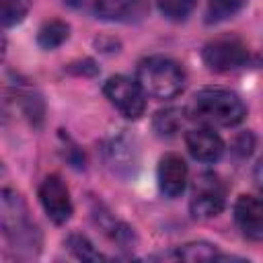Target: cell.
<instances>
[{
	"mask_svg": "<svg viewBox=\"0 0 263 263\" xmlns=\"http://www.w3.org/2000/svg\"><path fill=\"white\" fill-rule=\"evenodd\" d=\"M234 220L242 234L251 240L263 236V205L255 195H240L234 203Z\"/></svg>",
	"mask_w": 263,
	"mask_h": 263,
	"instance_id": "obj_10",
	"label": "cell"
},
{
	"mask_svg": "<svg viewBox=\"0 0 263 263\" xmlns=\"http://www.w3.org/2000/svg\"><path fill=\"white\" fill-rule=\"evenodd\" d=\"M33 0H0V27H14L25 21Z\"/></svg>",
	"mask_w": 263,
	"mask_h": 263,
	"instance_id": "obj_15",
	"label": "cell"
},
{
	"mask_svg": "<svg viewBox=\"0 0 263 263\" xmlns=\"http://www.w3.org/2000/svg\"><path fill=\"white\" fill-rule=\"evenodd\" d=\"M66 247L76 259H82V261H101L103 259V255L92 247V242L84 234H76V232L70 234L66 238Z\"/></svg>",
	"mask_w": 263,
	"mask_h": 263,
	"instance_id": "obj_16",
	"label": "cell"
},
{
	"mask_svg": "<svg viewBox=\"0 0 263 263\" xmlns=\"http://www.w3.org/2000/svg\"><path fill=\"white\" fill-rule=\"evenodd\" d=\"M183 123H185V109H179V107L160 109L152 121L158 136H175L183 127Z\"/></svg>",
	"mask_w": 263,
	"mask_h": 263,
	"instance_id": "obj_14",
	"label": "cell"
},
{
	"mask_svg": "<svg viewBox=\"0 0 263 263\" xmlns=\"http://www.w3.org/2000/svg\"><path fill=\"white\" fill-rule=\"evenodd\" d=\"M253 146H255V138H253V134H251V132L240 134V136L236 138V144H234L236 152H238V154H242V156H249V154H251V150H253Z\"/></svg>",
	"mask_w": 263,
	"mask_h": 263,
	"instance_id": "obj_19",
	"label": "cell"
},
{
	"mask_svg": "<svg viewBox=\"0 0 263 263\" xmlns=\"http://www.w3.org/2000/svg\"><path fill=\"white\" fill-rule=\"evenodd\" d=\"M70 37V25L60 18H51L43 23L37 31V43L41 49H55Z\"/></svg>",
	"mask_w": 263,
	"mask_h": 263,
	"instance_id": "obj_12",
	"label": "cell"
},
{
	"mask_svg": "<svg viewBox=\"0 0 263 263\" xmlns=\"http://www.w3.org/2000/svg\"><path fill=\"white\" fill-rule=\"evenodd\" d=\"M66 4H70V6H84L88 0H64Z\"/></svg>",
	"mask_w": 263,
	"mask_h": 263,
	"instance_id": "obj_21",
	"label": "cell"
},
{
	"mask_svg": "<svg viewBox=\"0 0 263 263\" xmlns=\"http://www.w3.org/2000/svg\"><path fill=\"white\" fill-rule=\"evenodd\" d=\"M195 2L197 0H156L158 10L168 21H185L195 8Z\"/></svg>",
	"mask_w": 263,
	"mask_h": 263,
	"instance_id": "obj_18",
	"label": "cell"
},
{
	"mask_svg": "<svg viewBox=\"0 0 263 263\" xmlns=\"http://www.w3.org/2000/svg\"><path fill=\"white\" fill-rule=\"evenodd\" d=\"M201 60L212 72H232L247 66L249 47L238 37H218L205 43Z\"/></svg>",
	"mask_w": 263,
	"mask_h": 263,
	"instance_id": "obj_6",
	"label": "cell"
},
{
	"mask_svg": "<svg viewBox=\"0 0 263 263\" xmlns=\"http://www.w3.org/2000/svg\"><path fill=\"white\" fill-rule=\"evenodd\" d=\"M39 201L53 224H66L72 218L74 205L68 185L60 175H47L39 185Z\"/></svg>",
	"mask_w": 263,
	"mask_h": 263,
	"instance_id": "obj_7",
	"label": "cell"
},
{
	"mask_svg": "<svg viewBox=\"0 0 263 263\" xmlns=\"http://www.w3.org/2000/svg\"><path fill=\"white\" fill-rule=\"evenodd\" d=\"M4 53H6V39H4V35L0 33V60L4 58Z\"/></svg>",
	"mask_w": 263,
	"mask_h": 263,
	"instance_id": "obj_20",
	"label": "cell"
},
{
	"mask_svg": "<svg viewBox=\"0 0 263 263\" xmlns=\"http://www.w3.org/2000/svg\"><path fill=\"white\" fill-rule=\"evenodd\" d=\"M105 97L109 103L125 117V119H140L146 111V95L138 80L117 74L111 76L103 86Z\"/></svg>",
	"mask_w": 263,
	"mask_h": 263,
	"instance_id": "obj_4",
	"label": "cell"
},
{
	"mask_svg": "<svg viewBox=\"0 0 263 263\" xmlns=\"http://www.w3.org/2000/svg\"><path fill=\"white\" fill-rule=\"evenodd\" d=\"M95 12L105 21H134L144 14V0H95Z\"/></svg>",
	"mask_w": 263,
	"mask_h": 263,
	"instance_id": "obj_11",
	"label": "cell"
},
{
	"mask_svg": "<svg viewBox=\"0 0 263 263\" xmlns=\"http://www.w3.org/2000/svg\"><path fill=\"white\" fill-rule=\"evenodd\" d=\"M4 119V109H2V103H0V121Z\"/></svg>",
	"mask_w": 263,
	"mask_h": 263,
	"instance_id": "obj_22",
	"label": "cell"
},
{
	"mask_svg": "<svg viewBox=\"0 0 263 263\" xmlns=\"http://www.w3.org/2000/svg\"><path fill=\"white\" fill-rule=\"evenodd\" d=\"M136 80L146 97L166 101L177 97L185 88L187 76L179 62L164 55H150L138 64Z\"/></svg>",
	"mask_w": 263,
	"mask_h": 263,
	"instance_id": "obj_3",
	"label": "cell"
},
{
	"mask_svg": "<svg viewBox=\"0 0 263 263\" xmlns=\"http://www.w3.org/2000/svg\"><path fill=\"white\" fill-rule=\"evenodd\" d=\"M189 115L208 127H230L245 119L247 107L236 92L220 86H210L195 92Z\"/></svg>",
	"mask_w": 263,
	"mask_h": 263,
	"instance_id": "obj_2",
	"label": "cell"
},
{
	"mask_svg": "<svg viewBox=\"0 0 263 263\" xmlns=\"http://www.w3.org/2000/svg\"><path fill=\"white\" fill-rule=\"evenodd\" d=\"M187 162L175 154L168 152L158 160V168H156V179H158V187L166 197H179L185 191L187 185Z\"/></svg>",
	"mask_w": 263,
	"mask_h": 263,
	"instance_id": "obj_8",
	"label": "cell"
},
{
	"mask_svg": "<svg viewBox=\"0 0 263 263\" xmlns=\"http://www.w3.org/2000/svg\"><path fill=\"white\" fill-rule=\"evenodd\" d=\"M0 230L8 245L21 255L31 257L41 251V230L27 201L14 189H0Z\"/></svg>",
	"mask_w": 263,
	"mask_h": 263,
	"instance_id": "obj_1",
	"label": "cell"
},
{
	"mask_svg": "<svg viewBox=\"0 0 263 263\" xmlns=\"http://www.w3.org/2000/svg\"><path fill=\"white\" fill-rule=\"evenodd\" d=\"M242 6V0H208V23H220L234 16Z\"/></svg>",
	"mask_w": 263,
	"mask_h": 263,
	"instance_id": "obj_17",
	"label": "cell"
},
{
	"mask_svg": "<svg viewBox=\"0 0 263 263\" xmlns=\"http://www.w3.org/2000/svg\"><path fill=\"white\" fill-rule=\"evenodd\" d=\"M226 205V187L222 183V179L214 173H201L195 181H193V189H191V214L193 218L199 220H208L218 216Z\"/></svg>",
	"mask_w": 263,
	"mask_h": 263,
	"instance_id": "obj_5",
	"label": "cell"
},
{
	"mask_svg": "<svg viewBox=\"0 0 263 263\" xmlns=\"http://www.w3.org/2000/svg\"><path fill=\"white\" fill-rule=\"evenodd\" d=\"M175 257L177 259H183V261H216V259H232V257H226L218 251L216 245H210V242H203V240H195V242H185L181 245L177 251H175Z\"/></svg>",
	"mask_w": 263,
	"mask_h": 263,
	"instance_id": "obj_13",
	"label": "cell"
},
{
	"mask_svg": "<svg viewBox=\"0 0 263 263\" xmlns=\"http://www.w3.org/2000/svg\"><path fill=\"white\" fill-rule=\"evenodd\" d=\"M189 154L199 162H216L224 154V140L208 125L189 129L185 136Z\"/></svg>",
	"mask_w": 263,
	"mask_h": 263,
	"instance_id": "obj_9",
	"label": "cell"
}]
</instances>
